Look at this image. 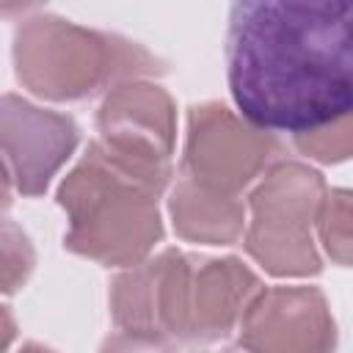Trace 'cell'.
Instances as JSON below:
<instances>
[{
  "label": "cell",
  "instance_id": "3",
  "mask_svg": "<svg viewBox=\"0 0 353 353\" xmlns=\"http://www.w3.org/2000/svg\"><path fill=\"white\" fill-rule=\"evenodd\" d=\"M17 80L36 97L72 102L102 88L160 74L163 61L143 44L33 11L14 30Z\"/></svg>",
  "mask_w": 353,
  "mask_h": 353
},
{
  "label": "cell",
  "instance_id": "7",
  "mask_svg": "<svg viewBox=\"0 0 353 353\" xmlns=\"http://www.w3.org/2000/svg\"><path fill=\"white\" fill-rule=\"evenodd\" d=\"M240 345L248 353H334L336 328L317 287L262 290L240 320Z\"/></svg>",
  "mask_w": 353,
  "mask_h": 353
},
{
  "label": "cell",
  "instance_id": "4",
  "mask_svg": "<svg viewBox=\"0 0 353 353\" xmlns=\"http://www.w3.org/2000/svg\"><path fill=\"white\" fill-rule=\"evenodd\" d=\"M328 190L323 176L295 160H279L248 196V254L273 276H314L320 254L312 240Z\"/></svg>",
  "mask_w": 353,
  "mask_h": 353
},
{
  "label": "cell",
  "instance_id": "12",
  "mask_svg": "<svg viewBox=\"0 0 353 353\" xmlns=\"http://www.w3.org/2000/svg\"><path fill=\"white\" fill-rule=\"evenodd\" d=\"M317 232L325 254L353 268V190H331L317 215Z\"/></svg>",
  "mask_w": 353,
  "mask_h": 353
},
{
  "label": "cell",
  "instance_id": "16",
  "mask_svg": "<svg viewBox=\"0 0 353 353\" xmlns=\"http://www.w3.org/2000/svg\"><path fill=\"white\" fill-rule=\"evenodd\" d=\"M19 353H52V350H47V347H41V345H33V342H30V345H25Z\"/></svg>",
  "mask_w": 353,
  "mask_h": 353
},
{
  "label": "cell",
  "instance_id": "5",
  "mask_svg": "<svg viewBox=\"0 0 353 353\" xmlns=\"http://www.w3.org/2000/svg\"><path fill=\"white\" fill-rule=\"evenodd\" d=\"M281 152V143L270 132L237 119L218 102H204L188 113L179 174L204 188L237 196L265 168H273Z\"/></svg>",
  "mask_w": 353,
  "mask_h": 353
},
{
  "label": "cell",
  "instance_id": "14",
  "mask_svg": "<svg viewBox=\"0 0 353 353\" xmlns=\"http://www.w3.org/2000/svg\"><path fill=\"white\" fill-rule=\"evenodd\" d=\"M33 270V248L11 221L3 226V290L14 292L17 287L25 284V279Z\"/></svg>",
  "mask_w": 353,
  "mask_h": 353
},
{
  "label": "cell",
  "instance_id": "1",
  "mask_svg": "<svg viewBox=\"0 0 353 353\" xmlns=\"http://www.w3.org/2000/svg\"><path fill=\"white\" fill-rule=\"evenodd\" d=\"M226 77L265 132L306 135L353 113V0L234 3Z\"/></svg>",
  "mask_w": 353,
  "mask_h": 353
},
{
  "label": "cell",
  "instance_id": "11",
  "mask_svg": "<svg viewBox=\"0 0 353 353\" xmlns=\"http://www.w3.org/2000/svg\"><path fill=\"white\" fill-rule=\"evenodd\" d=\"M168 210L176 234L190 243L232 245L245 226V210L237 196L204 188L182 174L171 190Z\"/></svg>",
  "mask_w": 353,
  "mask_h": 353
},
{
  "label": "cell",
  "instance_id": "9",
  "mask_svg": "<svg viewBox=\"0 0 353 353\" xmlns=\"http://www.w3.org/2000/svg\"><path fill=\"white\" fill-rule=\"evenodd\" d=\"M99 143L152 165H171L176 110L171 97L146 80L121 83L108 91L97 113Z\"/></svg>",
  "mask_w": 353,
  "mask_h": 353
},
{
  "label": "cell",
  "instance_id": "6",
  "mask_svg": "<svg viewBox=\"0 0 353 353\" xmlns=\"http://www.w3.org/2000/svg\"><path fill=\"white\" fill-rule=\"evenodd\" d=\"M193 262V256L168 248L124 270L110 287V314L116 325L132 334L185 342Z\"/></svg>",
  "mask_w": 353,
  "mask_h": 353
},
{
  "label": "cell",
  "instance_id": "13",
  "mask_svg": "<svg viewBox=\"0 0 353 353\" xmlns=\"http://www.w3.org/2000/svg\"><path fill=\"white\" fill-rule=\"evenodd\" d=\"M295 149L303 152L312 160L320 163H339L345 157H353V113L342 116L314 132L295 135Z\"/></svg>",
  "mask_w": 353,
  "mask_h": 353
},
{
  "label": "cell",
  "instance_id": "15",
  "mask_svg": "<svg viewBox=\"0 0 353 353\" xmlns=\"http://www.w3.org/2000/svg\"><path fill=\"white\" fill-rule=\"evenodd\" d=\"M99 353H176V350H174L171 339H165V336L119 331L102 342Z\"/></svg>",
  "mask_w": 353,
  "mask_h": 353
},
{
  "label": "cell",
  "instance_id": "8",
  "mask_svg": "<svg viewBox=\"0 0 353 353\" xmlns=\"http://www.w3.org/2000/svg\"><path fill=\"white\" fill-rule=\"evenodd\" d=\"M0 124L6 182L14 185L22 196H41L55 171L77 146L80 130L74 119L6 94Z\"/></svg>",
  "mask_w": 353,
  "mask_h": 353
},
{
  "label": "cell",
  "instance_id": "10",
  "mask_svg": "<svg viewBox=\"0 0 353 353\" xmlns=\"http://www.w3.org/2000/svg\"><path fill=\"white\" fill-rule=\"evenodd\" d=\"M262 290L259 279L234 256L196 259L188 295L185 342H215L226 336Z\"/></svg>",
  "mask_w": 353,
  "mask_h": 353
},
{
  "label": "cell",
  "instance_id": "2",
  "mask_svg": "<svg viewBox=\"0 0 353 353\" xmlns=\"http://www.w3.org/2000/svg\"><path fill=\"white\" fill-rule=\"evenodd\" d=\"M171 165L132 160L94 141L58 188L69 218L63 245L99 265H141L163 237L157 199Z\"/></svg>",
  "mask_w": 353,
  "mask_h": 353
}]
</instances>
